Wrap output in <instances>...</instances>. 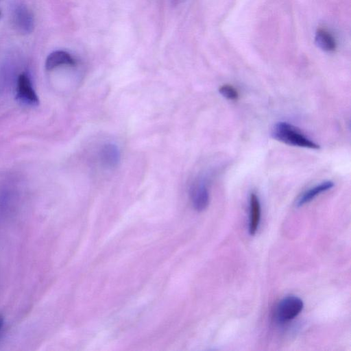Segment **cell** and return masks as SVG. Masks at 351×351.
Wrapping results in <instances>:
<instances>
[{
	"instance_id": "30bf717a",
	"label": "cell",
	"mask_w": 351,
	"mask_h": 351,
	"mask_svg": "<svg viewBox=\"0 0 351 351\" xmlns=\"http://www.w3.org/2000/svg\"><path fill=\"white\" fill-rule=\"evenodd\" d=\"M315 43L319 49L328 52L334 51L337 47L334 37L329 32L322 28L316 30Z\"/></svg>"
},
{
	"instance_id": "4fadbf2b",
	"label": "cell",
	"mask_w": 351,
	"mask_h": 351,
	"mask_svg": "<svg viewBox=\"0 0 351 351\" xmlns=\"http://www.w3.org/2000/svg\"><path fill=\"white\" fill-rule=\"evenodd\" d=\"M171 1L173 4L176 5V4L179 3L182 0H171Z\"/></svg>"
},
{
	"instance_id": "6da1fadb",
	"label": "cell",
	"mask_w": 351,
	"mask_h": 351,
	"mask_svg": "<svg viewBox=\"0 0 351 351\" xmlns=\"http://www.w3.org/2000/svg\"><path fill=\"white\" fill-rule=\"evenodd\" d=\"M271 136L283 143L312 149H318L319 145L307 138L299 129L285 121L276 123L271 133Z\"/></svg>"
},
{
	"instance_id": "52a82bcc",
	"label": "cell",
	"mask_w": 351,
	"mask_h": 351,
	"mask_svg": "<svg viewBox=\"0 0 351 351\" xmlns=\"http://www.w3.org/2000/svg\"><path fill=\"white\" fill-rule=\"evenodd\" d=\"M75 61L70 53L65 51L57 50L51 52L45 60V69L51 71L62 65H74Z\"/></svg>"
},
{
	"instance_id": "3957f363",
	"label": "cell",
	"mask_w": 351,
	"mask_h": 351,
	"mask_svg": "<svg viewBox=\"0 0 351 351\" xmlns=\"http://www.w3.org/2000/svg\"><path fill=\"white\" fill-rule=\"evenodd\" d=\"M16 98L25 105L36 106L39 104V99L36 93L29 76L21 73L17 79Z\"/></svg>"
},
{
	"instance_id": "8fae6325",
	"label": "cell",
	"mask_w": 351,
	"mask_h": 351,
	"mask_svg": "<svg viewBox=\"0 0 351 351\" xmlns=\"http://www.w3.org/2000/svg\"><path fill=\"white\" fill-rule=\"evenodd\" d=\"M219 92L225 98L229 100H237L239 98V93L237 89L230 84H223L219 89Z\"/></svg>"
},
{
	"instance_id": "8992f818",
	"label": "cell",
	"mask_w": 351,
	"mask_h": 351,
	"mask_svg": "<svg viewBox=\"0 0 351 351\" xmlns=\"http://www.w3.org/2000/svg\"><path fill=\"white\" fill-rule=\"evenodd\" d=\"M99 157L102 165L108 168L118 165L121 154L118 147L112 143L105 144L100 150Z\"/></svg>"
},
{
	"instance_id": "9c48e42d",
	"label": "cell",
	"mask_w": 351,
	"mask_h": 351,
	"mask_svg": "<svg viewBox=\"0 0 351 351\" xmlns=\"http://www.w3.org/2000/svg\"><path fill=\"white\" fill-rule=\"evenodd\" d=\"M333 186L334 183L332 181L328 180L312 187L300 195L296 202V206L300 207L310 202L317 195L330 189Z\"/></svg>"
},
{
	"instance_id": "277c9868",
	"label": "cell",
	"mask_w": 351,
	"mask_h": 351,
	"mask_svg": "<svg viewBox=\"0 0 351 351\" xmlns=\"http://www.w3.org/2000/svg\"><path fill=\"white\" fill-rule=\"evenodd\" d=\"M13 21L15 27L22 33L29 34L34 29V16L23 4L18 5L14 10Z\"/></svg>"
},
{
	"instance_id": "5bb4252c",
	"label": "cell",
	"mask_w": 351,
	"mask_h": 351,
	"mask_svg": "<svg viewBox=\"0 0 351 351\" xmlns=\"http://www.w3.org/2000/svg\"><path fill=\"white\" fill-rule=\"evenodd\" d=\"M0 16H1V12H0Z\"/></svg>"
},
{
	"instance_id": "7a4b0ae2",
	"label": "cell",
	"mask_w": 351,
	"mask_h": 351,
	"mask_svg": "<svg viewBox=\"0 0 351 351\" xmlns=\"http://www.w3.org/2000/svg\"><path fill=\"white\" fill-rule=\"evenodd\" d=\"M303 301L298 297L291 295L283 298L278 303L276 317L278 322L284 323L294 319L303 309Z\"/></svg>"
},
{
	"instance_id": "ba28073f",
	"label": "cell",
	"mask_w": 351,
	"mask_h": 351,
	"mask_svg": "<svg viewBox=\"0 0 351 351\" xmlns=\"http://www.w3.org/2000/svg\"><path fill=\"white\" fill-rule=\"evenodd\" d=\"M261 220V204L255 193H251L250 197V222L249 232L254 235L258 230Z\"/></svg>"
},
{
	"instance_id": "7c38bea8",
	"label": "cell",
	"mask_w": 351,
	"mask_h": 351,
	"mask_svg": "<svg viewBox=\"0 0 351 351\" xmlns=\"http://www.w3.org/2000/svg\"><path fill=\"white\" fill-rule=\"evenodd\" d=\"M3 325V317H2V315H0V331L2 328Z\"/></svg>"
},
{
	"instance_id": "5b68a950",
	"label": "cell",
	"mask_w": 351,
	"mask_h": 351,
	"mask_svg": "<svg viewBox=\"0 0 351 351\" xmlns=\"http://www.w3.org/2000/svg\"><path fill=\"white\" fill-rule=\"evenodd\" d=\"M191 199L194 208L197 211L205 210L209 204V193L203 182H199L191 189Z\"/></svg>"
}]
</instances>
